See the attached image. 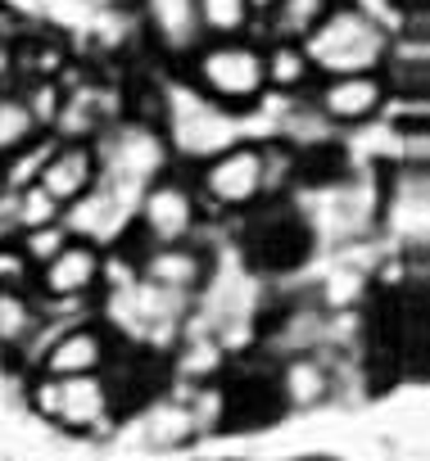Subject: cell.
Listing matches in <instances>:
<instances>
[{"mask_svg":"<svg viewBox=\"0 0 430 461\" xmlns=\"http://www.w3.org/2000/svg\"><path fill=\"white\" fill-rule=\"evenodd\" d=\"M389 104V82L385 73H344V77H322L313 109L317 118L335 122V127H358L371 122L380 109Z\"/></svg>","mask_w":430,"mask_h":461,"instance_id":"5","label":"cell"},{"mask_svg":"<svg viewBox=\"0 0 430 461\" xmlns=\"http://www.w3.org/2000/svg\"><path fill=\"white\" fill-rule=\"evenodd\" d=\"M141 272H145V281L154 285V290H163V294H190V290H199L204 285V276H208V263H204V254L186 240V245H154L150 254H145V263H141Z\"/></svg>","mask_w":430,"mask_h":461,"instance_id":"10","label":"cell"},{"mask_svg":"<svg viewBox=\"0 0 430 461\" xmlns=\"http://www.w3.org/2000/svg\"><path fill=\"white\" fill-rule=\"evenodd\" d=\"M73 240V230H69V221H55V226H37V230H19V249L28 254V263L32 267H46L64 245Z\"/></svg>","mask_w":430,"mask_h":461,"instance_id":"18","label":"cell"},{"mask_svg":"<svg viewBox=\"0 0 430 461\" xmlns=\"http://www.w3.org/2000/svg\"><path fill=\"white\" fill-rule=\"evenodd\" d=\"M23 104H28V113H32V122L37 127H50V122H59V109H64V86L59 82H32L28 86V95H23Z\"/></svg>","mask_w":430,"mask_h":461,"instance_id":"20","label":"cell"},{"mask_svg":"<svg viewBox=\"0 0 430 461\" xmlns=\"http://www.w3.org/2000/svg\"><path fill=\"white\" fill-rule=\"evenodd\" d=\"M37 276H41V294H50V299H82L100 281V249L87 245V240H69L46 267H37Z\"/></svg>","mask_w":430,"mask_h":461,"instance_id":"9","label":"cell"},{"mask_svg":"<svg viewBox=\"0 0 430 461\" xmlns=\"http://www.w3.org/2000/svg\"><path fill=\"white\" fill-rule=\"evenodd\" d=\"M32 402L73 434H91L109 420V384L100 375H41Z\"/></svg>","mask_w":430,"mask_h":461,"instance_id":"3","label":"cell"},{"mask_svg":"<svg viewBox=\"0 0 430 461\" xmlns=\"http://www.w3.org/2000/svg\"><path fill=\"white\" fill-rule=\"evenodd\" d=\"M141 19H145L150 37L159 41V50L172 59H190L204 46L195 0H141Z\"/></svg>","mask_w":430,"mask_h":461,"instance_id":"8","label":"cell"},{"mask_svg":"<svg viewBox=\"0 0 430 461\" xmlns=\"http://www.w3.org/2000/svg\"><path fill=\"white\" fill-rule=\"evenodd\" d=\"M14 221H19V230L55 226V221H64V208H59L37 181H28V185L14 190Z\"/></svg>","mask_w":430,"mask_h":461,"instance_id":"16","label":"cell"},{"mask_svg":"<svg viewBox=\"0 0 430 461\" xmlns=\"http://www.w3.org/2000/svg\"><path fill=\"white\" fill-rule=\"evenodd\" d=\"M0 194H10V167L0 163Z\"/></svg>","mask_w":430,"mask_h":461,"instance_id":"23","label":"cell"},{"mask_svg":"<svg viewBox=\"0 0 430 461\" xmlns=\"http://www.w3.org/2000/svg\"><path fill=\"white\" fill-rule=\"evenodd\" d=\"M199 194L218 208H250L268 194L263 145H232L199 172Z\"/></svg>","mask_w":430,"mask_h":461,"instance_id":"4","label":"cell"},{"mask_svg":"<svg viewBox=\"0 0 430 461\" xmlns=\"http://www.w3.org/2000/svg\"><path fill=\"white\" fill-rule=\"evenodd\" d=\"M32 263H28V254L19 249V240L14 245H0V290H28L32 285Z\"/></svg>","mask_w":430,"mask_h":461,"instance_id":"21","label":"cell"},{"mask_svg":"<svg viewBox=\"0 0 430 461\" xmlns=\"http://www.w3.org/2000/svg\"><path fill=\"white\" fill-rule=\"evenodd\" d=\"M190 77H195L199 95H208L213 104H227V109L259 104L263 91H268L263 46L250 41V37L204 41V46L190 55Z\"/></svg>","mask_w":430,"mask_h":461,"instance_id":"2","label":"cell"},{"mask_svg":"<svg viewBox=\"0 0 430 461\" xmlns=\"http://www.w3.org/2000/svg\"><path fill=\"white\" fill-rule=\"evenodd\" d=\"M109 357V339L96 326H73L64 330L46 357H41V375H96Z\"/></svg>","mask_w":430,"mask_h":461,"instance_id":"11","label":"cell"},{"mask_svg":"<svg viewBox=\"0 0 430 461\" xmlns=\"http://www.w3.org/2000/svg\"><path fill=\"white\" fill-rule=\"evenodd\" d=\"M195 221H199V199L190 185L163 176L154 185H145L141 194V226L154 245H186L195 236Z\"/></svg>","mask_w":430,"mask_h":461,"instance_id":"6","label":"cell"},{"mask_svg":"<svg viewBox=\"0 0 430 461\" xmlns=\"http://www.w3.org/2000/svg\"><path fill=\"white\" fill-rule=\"evenodd\" d=\"M96 176H100L96 149H91L87 140H64V145H50V154H46V163H41V172H37V185H41L59 208H73V203H82V199L91 194Z\"/></svg>","mask_w":430,"mask_h":461,"instance_id":"7","label":"cell"},{"mask_svg":"<svg viewBox=\"0 0 430 461\" xmlns=\"http://www.w3.org/2000/svg\"><path fill=\"white\" fill-rule=\"evenodd\" d=\"M335 0H277V5L263 14L272 41H304L326 14Z\"/></svg>","mask_w":430,"mask_h":461,"instance_id":"12","label":"cell"},{"mask_svg":"<svg viewBox=\"0 0 430 461\" xmlns=\"http://www.w3.org/2000/svg\"><path fill=\"white\" fill-rule=\"evenodd\" d=\"M195 14L204 28V41H218V37H245L254 23L250 0H195Z\"/></svg>","mask_w":430,"mask_h":461,"instance_id":"14","label":"cell"},{"mask_svg":"<svg viewBox=\"0 0 430 461\" xmlns=\"http://www.w3.org/2000/svg\"><path fill=\"white\" fill-rule=\"evenodd\" d=\"M263 68H268V91H304L313 82V64L299 41L263 46Z\"/></svg>","mask_w":430,"mask_h":461,"instance_id":"13","label":"cell"},{"mask_svg":"<svg viewBox=\"0 0 430 461\" xmlns=\"http://www.w3.org/2000/svg\"><path fill=\"white\" fill-rule=\"evenodd\" d=\"M37 330V308L28 290H0V348H19Z\"/></svg>","mask_w":430,"mask_h":461,"instance_id":"15","label":"cell"},{"mask_svg":"<svg viewBox=\"0 0 430 461\" xmlns=\"http://www.w3.org/2000/svg\"><path fill=\"white\" fill-rule=\"evenodd\" d=\"M322 393H326V371L317 362H290V371H286V398L304 407V402H313Z\"/></svg>","mask_w":430,"mask_h":461,"instance_id":"19","label":"cell"},{"mask_svg":"<svg viewBox=\"0 0 430 461\" xmlns=\"http://www.w3.org/2000/svg\"><path fill=\"white\" fill-rule=\"evenodd\" d=\"M313 77H344V73H380L385 64V46H389V28L353 5V0H335L331 14L299 41Z\"/></svg>","mask_w":430,"mask_h":461,"instance_id":"1","label":"cell"},{"mask_svg":"<svg viewBox=\"0 0 430 461\" xmlns=\"http://www.w3.org/2000/svg\"><path fill=\"white\" fill-rule=\"evenodd\" d=\"M272 5H277V0H250V10H254V19H263V14H268Z\"/></svg>","mask_w":430,"mask_h":461,"instance_id":"22","label":"cell"},{"mask_svg":"<svg viewBox=\"0 0 430 461\" xmlns=\"http://www.w3.org/2000/svg\"><path fill=\"white\" fill-rule=\"evenodd\" d=\"M398 5H403V10L412 14V10H421V5H425V0H398Z\"/></svg>","mask_w":430,"mask_h":461,"instance_id":"24","label":"cell"},{"mask_svg":"<svg viewBox=\"0 0 430 461\" xmlns=\"http://www.w3.org/2000/svg\"><path fill=\"white\" fill-rule=\"evenodd\" d=\"M37 131H41V127L32 122V113H28L23 95H0V154L23 149Z\"/></svg>","mask_w":430,"mask_h":461,"instance_id":"17","label":"cell"}]
</instances>
